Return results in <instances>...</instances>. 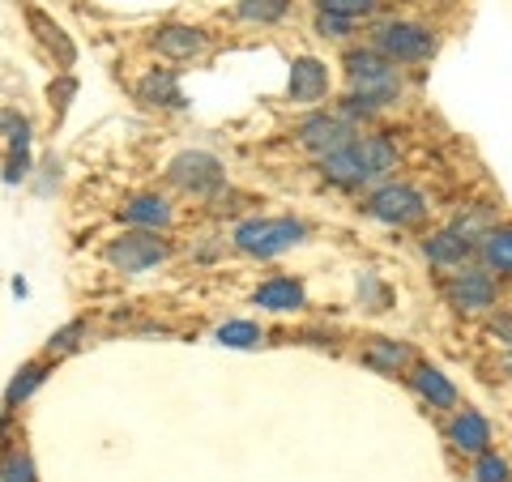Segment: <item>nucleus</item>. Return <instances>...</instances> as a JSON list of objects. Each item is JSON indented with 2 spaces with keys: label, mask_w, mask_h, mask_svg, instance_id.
I'll list each match as a JSON object with an SVG mask.
<instances>
[{
  "label": "nucleus",
  "mask_w": 512,
  "mask_h": 482,
  "mask_svg": "<svg viewBox=\"0 0 512 482\" xmlns=\"http://www.w3.org/2000/svg\"><path fill=\"white\" fill-rule=\"evenodd\" d=\"M393 171H397L393 137H355V141H346L342 150L320 158V175L342 192H359L367 184H380V180H389Z\"/></svg>",
  "instance_id": "f257e3e1"
},
{
  "label": "nucleus",
  "mask_w": 512,
  "mask_h": 482,
  "mask_svg": "<svg viewBox=\"0 0 512 482\" xmlns=\"http://www.w3.org/2000/svg\"><path fill=\"white\" fill-rule=\"evenodd\" d=\"M346 86H350V99L363 103L367 111H384L393 103H402L406 94V77L393 60H384L376 47H350L346 52Z\"/></svg>",
  "instance_id": "f03ea898"
},
{
  "label": "nucleus",
  "mask_w": 512,
  "mask_h": 482,
  "mask_svg": "<svg viewBox=\"0 0 512 482\" xmlns=\"http://www.w3.org/2000/svg\"><path fill=\"white\" fill-rule=\"evenodd\" d=\"M308 235L312 227L303 218H244L231 231V244L244 256H256V261H274V256L299 248Z\"/></svg>",
  "instance_id": "7ed1b4c3"
},
{
  "label": "nucleus",
  "mask_w": 512,
  "mask_h": 482,
  "mask_svg": "<svg viewBox=\"0 0 512 482\" xmlns=\"http://www.w3.org/2000/svg\"><path fill=\"white\" fill-rule=\"evenodd\" d=\"M167 256H171L167 231H137V227H128L116 239H107V248H103V261L116 273H124V278H141V273L163 265Z\"/></svg>",
  "instance_id": "20e7f679"
},
{
  "label": "nucleus",
  "mask_w": 512,
  "mask_h": 482,
  "mask_svg": "<svg viewBox=\"0 0 512 482\" xmlns=\"http://www.w3.org/2000/svg\"><path fill=\"white\" fill-rule=\"evenodd\" d=\"M167 184L192 201H214L218 192H227V167H222V158L210 150H184L171 158Z\"/></svg>",
  "instance_id": "39448f33"
},
{
  "label": "nucleus",
  "mask_w": 512,
  "mask_h": 482,
  "mask_svg": "<svg viewBox=\"0 0 512 482\" xmlns=\"http://www.w3.org/2000/svg\"><path fill=\"white\" fill-rule=\"evenodd\" d=\"M372 47L393 60V64H423L436 56V30L423 22H406V18H389L372 26Z\"/></svg>",
  "instance_id": "423d86ee"
},
{
  "label": "nucleus",
  "mask_w": 512,
  "mask_h": 482,
  "mask_svg": "<svg viewBox=\"0 0 512 482\" xmlns=\"http://www.w3.org/2000/svg\"><path fill=\"white\" fill-rule=\"evenodd\" d=\"M363 214L384 222V227H414V222H423V214H427V197L414 184L389 180V184H380L376 192H367Z\"/></svg>",
  "instance_id": "0eeeda50"
},
{
  "label": "nucleus",
  "mask_w": 512,
  "mask_h": 482,
  "mask_svg": "<svg viewBox=\"0 0 512 482\" xmlns=\"http://www.w3.org/2000/svg\"><path fill=\"white\" fill-rule=\"evenodd\" d=\"M444 299L453 303L457 312H491L495 303H500V278H495L491 269L483 265H461L448 273V282H444Z\"/></svg>",
  "instance_id": "6e6552de"
},
{
  "label": "nucleus",
  "mask_w": 512,
  "mask_h": 482,
  "mask_svg": "<svg viewBox=\"0 0 512 482\" xmlns=\"http://www.w3.org/2000/svg\"><path fill=\"white\" fill-rule=\"evenodd\" d=\"M355 137H359V128L350 124L342 111H312V116H303V124L295 128V141L316 158L342 150L346 141H355Z\"/></svg>",
  "instance_id": "1a4fd4ad"
},
{
  "label": "nucleus",
  "mask_w": 512,
  "mask_h": 482,
  "mask_svg": "<svg viewBox=\"0 0 512 482\" xmlns=\"http://www.w3.org/2000/svg\"><path fill=\"white\" fill-rule=\"evenodd\" d=\"M329 86H333L329 64L316 56H299V60H291V73H286V103L316 107L329 99Z\"/></svg>",
  "instance_id": "9d476101"
},
{
  "label": "nucleus",
  "mask_w": 512,
  "mask_h": 482,
  "mask_svg": "<svg viewBox=\"0 0 512 482\" xmlns=\"http://www.w3.org/2000/svg\"><path fill=\"white\" fill-rule=\"evenodd\" d=\"M26 26H30V35H35V43L52 56V64H60V73H69L77 64V43L69 39V30H64L52 13H43L39 5L26 9Z\"/></svg>",
  "instance_id": "9b49d317"
},
{
  "label": "nucleus",
  "mask_w": 512,
  "mask_h": 482,
  "mask_svg": "<svg viewBox=\"0 0 512 482\" xmlns=\"http://www.w3.org/2000/svg\"><path fill=\"white\" fill-rule=\"evenodd\" d=\"M150 47L163 60H175V64L197 60L205 52V30L201 26H188V22H163L150 35Z\"/></svg>",
  "instance_id": "f8f14e48"
},
{
  "label": "nucleus",
  "mask_w": 512,
  "mask_h": 482,
  "mask_svg": "<svg viewBox=\"0 0 512 482\" xmlns=\"http://www.w3.org/2000/svg\"><path fill=\"white\" fill-rule=\"evenodd\" d=\"M120 222L137 231H167L175 222V210L163 192H141V197H128L120 205Z\"/></svg>",
  "instance_id": "ddd939ff"
},
{
  "label": "nucleus",
  "mask_w": 512,
  "mask_h": 482,
  "mask_svg": "<svg viewBox=\"0 0 512 482\" xmlns=\"http://www.w3.org/2000/svg\"><path fill=\"white\" fill-rule=\"evenodd\" d=\"M423 256H427V265H436V269H461V265H470V256H474V239L470 235H461L457 227H444L436 235H427L423 239Z\"/></svg>",
  "instance_id": "4468645a"
},
{
  "label": "nucleus",
  "mask_w": 512,
  "mask_h": 482,
  "mask_svg": "<svg viewBox=\"0 0 512 482\" xmlns=\"http://www.w3.org/2000/svg\"><path fill=\"white\" fill-rule=\"evenodd\" d=\"M137 103L158 107V111H184L188 107V94L180 86V77H175V69H150L137 82Z\"/></svg>",
  "instance_id": "2eb2a0df"
},
{
  "label": "nucleus",
  "mask_w": 512,
  "mask_h": 482,
  "mask_svg": "<svg viewBox=\"0 0 512 482\" xmlns=\"http://www.w3.org/2000/svg\"><path fill=\"white\" fill-rule=\"evenodd\" d=\"M444 436H448V444H453L457 453L478 457V453H487V448H491V423L478 410H457L453 419H448Z\"/></svg>",
  "instance_id": "dca6fc26"
},
{
  "label": "nucleus",
  "mask_w": 512,
  "mask_h": 482,
  "mask_svg": "<svg viewBox=\"0 0 512 482\" xmlns=\"http://www.w3.org/2000/svg\"><path fill=\"white\" fill-rule=\"evenodd\" d=\"M410 384H414V393H419L431 410H457L461 406V393H457V384L448 380L436 363H414V372H410Z\"/></svg>",
  "instance_id": "f3484780"
},
{
  "label": "nucleus",
  "mask_w": 512,
  "mask_h": 482,
  "mask_svg": "<svg viewBox=\"0 0 512 482\" xmlns=\"http://www.w3.org/2000/svg\"><path fill=\"white\" fill-rule=\"evenodd\" d=\"M47 376H52V359H26L18 372L9 376V384H5V397H0V410H13L18 414L30 397H35L43 384H47Z\"/></svg>",
  "instance_id": "a211bd4d"
},
{
  "label": "nucleus",
  "mask_w": 512,
  "mask_h": 482,
  "mask_svg": "<svg viewBox=\"0 0 512 482\" xmlns=\"http://www.w3.org/2000/svg\"><path fill=\"white\" fill-rule=\"evenodd\" d=\"M252 303L265 308V312H278V316L282 312H303L308 308V291H303L299 278H269L252 291Z\"/></svg>",
  "instance_id": "6ab92c4d"
},
{
  "label": "nucleus",
  "mask_w": 512,
  "mask_h": 482,
  "mask_svg": "<svg viewBox=\"0 0 512 482\" xmlns=\"http://www.w3.org/2000/svg\"><path fill=\"white\" fill-rule=\"evenodd\" d=\"M359 363L372 367L380 376H402L410 367V346L393 342V337H367L363 350H359Z\"/></svg>",
  "instance_id": "aec40b11"
},
{
  "label": "nucleus",
  "mask_w": 512,
  "mask_h": 482,
  "mask_svg": "<svg viewBox=\"0 0 512 482\" xmlns=\"http://www.w3.org/2000/svg\"><path fill=\"white\" fill-rule=\"evenodd\" d=\"M474 256L491 273H512V227L483 231V235H478V244H474Z\"/></svg>",
  "instance_id": "412c9836"
},
{
  "label": "nucleus",
  "mask_w": 512,
  "mask_h": 482,
  "mask_svg": "<svg viewBox=\"0 0 512 482\" xmlns=\"http://www.w3.org/2000/svg\"><path fill=\"white\" fill-rule=\"evenodd\" d=\"M0 482H39L35 453L18 440H0Z\"/></svg>",
  "instance_id": "4be33fe9"
},
{
  "label": "nucleus",
  "mask_w": 512,
  "mask_h": 482,
  "mask_svg": "<svg viewBox=\"0 0 512 482\" xmlns=\"http://www.w3.org/2000/svg\"><path fill=\"white\" fill-rule=\"evenodd\" d=\"M214 342L227 350H256L265 342V329L256 320H227V325L214 329Z\"/></svg>",
  "instance_id": "5701e85b"
},
{
  "label": "nucleus",
  "mask_w": 512,
  "mask_h": 482,
  "mask_svg": "<svg viewBox=\"0 0 512 482\" xmlns=\"http://www.w3.org/2000/svg\"><path fill=\"white\" fill-rule=\"evenodd\" d=\"M0 141H5V150H30V141H35V128H30L26 111L0 107Z\"/></svg>",
  "instance_id": "b1692460"
},
{
  "label": "nucleus",
  "mask_w": 512,
  "mask_h": 482,
  "mask_svg": "<svg viewBox=\"0 0 512 482\" xmlns=\"http://www.w3.org/2000/svg\"><path fill=\"white\" fill-rule=\"evenodd\" d=\"M86 333H90V325H86L82 316H77V320H69V325H60L52 337H47V346H43V359H52V363H56V359H64V355H73V350L86 342Z\"/></svg>",
  "instance_id": "393cba45"
},
{
  "label": "nucleus",
  "mask_w": 512,
  "mask_h": 482,
  "mask_svg": "<svg viewBox=\"0 0 512 482\" xmlns=\"http://www.w3.org/2000/svg\"><path fill=\"white\" fill-rule=\"evenodd\" d=\"M291 13V0H239L235 18L239 22H256V26H278Z\"/></svg>",
  "instance_id": "a878e982"
},
{
  "label": "nucleus",
  "mask_w": 512,
  "mask_h": 482,
  "mask_svg": "<svg viewBox=\"0 0 512 482\" xmlns=\"http://www.w3.org/2000/svg\"><path fill=\"white\" fill-rule=\"evenodd\" d=\"M77 77L73 73H60V77H52L47 82V103H52V124H60L64 116H69V107H73V99H77Z\"/></svg>",
  "instance_id": "bb28decb"
},
{
  "label": "nucleus",
  "mask_w": 512,
  "mask_h": 482,
  "mask_svg": "<svg viewBox=\"0 0 512 482\" xmlns=\"http://www.w3.org/2000/svg\"><path fill=\"white\" fill-rule=\"evenodd\" d=\"M512 478V470H508V461L500 457V453H478L474 457V470H470V482H508Z\"/></svg>",
  "instance_id": "cd10ccee"
},
{
  "label": "nucleus",
  "mask_w": 512,
  "mask_h": 482,
  "mask_svg": "<svg viewBox=\"0 0 512 482\" xmlns=\"http://www.w3.org/2000/svg\"><path fill=\"white\" fill-rule=\"evenodd\" d=\"M316 35L320 39H350V35H355V18L333 13V9H320L316 13Z\"/></svg>",
  "instance_id": "c85d7f7f"
},
{
  "label": "nucleus",
  "mask_w": 512,
  "mask_h": 482,
  "mask_svg": "<svg viewBox=\"0 0 512 482\" xmlns=\"http://www.w3.org/2000/svg\"><path fill=\"white\" fill-rule=\"evenodd\" d=\"M359 303L367 312H384L393 303V291H384L376 273H363V278H359Z\"/></svg>",
  "instance_id": "c756f323"
},
{
  "label": "nucleus",
  "mask_w": 512,
  "mask_h": 482,
  "mask_svg": "<svg viewBox=\"0 0 512 482\" xmlns=\"http://www.w3.org/2000/svg\"><path fill=\"white\" fill-rule=\"evenodd\" d=\"M30 171H35V158H30V150H5V167H0V175H5V184H26Z\"/></svg>",
  "instance_id": "7c9ffc66"
},
{
  "label": "nucleus",
  "mask_w": 512,
  "mask_h": 482,
  "mask_svg": "<svg viewBox=\"0 0 512 482\" xmlns=\"http://www.w3.org/2000/svg\"><path fill=\"white\" fill-rule=\"evenodd\" d=\"M320 9H333V13H346V18H372L376 13V0H320Z\"/></svg>",
  "instance_id": "2f4dec72"
},
{
  "label": "nucleus",
  "mask_w": 512,
  "mask_h": 482,
  "mask_svg": "<svg viewBox=\"0 0 512 482\" xmlns=\"http://www.w3.org/2000/svg\"><path fill=\"white\" fill-rule=\"evenodd\" d=\"M222 252H227V239H222V235H201V244L192 248V261L210 265V261H218Z\"/></svg>",
  "instance_id": "473e14b6"
},
{
  "label": "nucleus",
  "mask_w": 512,
  "mask_h": 482,
  "mask_svg": "<svg viewBox=\"0 0 512 482\" xmlns=\"http://www.w3.org/2000/svg\"><path fill=\"white\" fill-rule=\"evenodd\" d=\"M487 333L495 337V342H504V346H512V308H504V312H495V316H491V325H487Z\"/></svg>",
  "instance_id": "72a5a7b5"
},
{
  "label": "nucleus",
  "mask_w": 512,
  "mask_h": 482,
  "mask_svg": "<svg viewBox=\"0 0 512 482\" xmlns=\"http://www.w3.org/2000/svg\"><path fill=\"white\" fill-rule=\"evenodd\" d=\"M13 295H18V299H26V295H30V286H26V278H13Z\"/></svg>",
  "instance_id": "f704fd0d"
},
{
  "label": "nucleus",
  "mask_w": 512,
  "mask_h": 482,
  "mask_svg": "<svg viewBox=\"0 0 512 482\" xmlns=\"http://www.w3.org/2000/svg\"><path fill=\"white\" fill-rule=\"evenodd\" d=\"M504 372L512 376V346H508V355H504Z\"/></svg>",
  "instance_id": "c9c22d12"
},
{
  "label": "nucleus",
  "mask_w": 512,
  "mask_h": 482,
  "mask_svg": "<svg viewBox=\"0 0 512 482\" xmlns=\"http://www.w3.org/2000/svg\"><path fill=\"white\" fill-rule=\"evenodd\" d=\"M316 5H320V0H316Z\"/></svg>",
  "instance_id": "e433bc0d"
}]
</instances>
